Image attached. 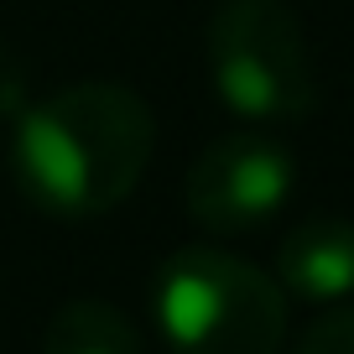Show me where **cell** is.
Wrapping results in <instances>:
<instances>
[{"label": "cell", "instance_id": "1", "mask_svg": "<svg viewBox=\"0 0 354 354\" xmlns=\"http://www.w3.org/2000/svg\"><path fill=\"white\" fill-rule=\"evenodd\" d=\"M156 146V120L125 84H68L11 120L21 193L57 219H94L136 193Z\"/></svg>", "mask_w": 354, "mask_h": 354}, {"label": "cell", "instance_id": "2", "mask_svg": "<svg viewBox=\"0 0 354 354\" xmlns=\"http://www.w3.org/2000/svg\"><path fill=\"white\" fill-rule=\"evenodd\" d=\"M151 302L172 354H277L287 339L281 281L219 245L167 255Z\"/></svg>", "mask_w": 354, "mask_h": 354}, {"label": "cell", "instance_id": "3", "mask_svg": "<svg viewBox=\"0 0 354 354\" xmlns=\"http://www.w3.org/2000/svg\"><path fill=\"white\" fill-rule=\"evenodd\" d=\"M209 68L219 100L261 125L302 120L318 100L308 37L287 0H224L209 21Z\"/></svg>", "mask_w": 354, "mask_h": 354}, {"label": "cell", "instance_id": "4", "mask_svg": "<svg viewBox=\"0 0 354 354\" xmlns=\"http://www.w3.org/2000/svg\"><path fill=\"white\" fill-rule=\"evenodd\" d=\"M292 156L266 136H224L188 172V214L209 234L261 230L292 193Z\"/></svg>", "mask_w": 354, "mask_h": 354}, {"label": "cell", "instance_id": "5", "mask_svg": "<svg viewBox=\"0 0 354 354\" xmlns=\"http://www.w3.org/2000/svg\"><path fill=\"white\" fill-rule=\"evenodd\" d=\"M281 292L308 302H344L354 292V224L339 214L308 219L277 250Z\"/></svg>", "mask_w": 354, "mask_h": 354}, {"label": "cell", "instance_id": "6", "mask_svg": "<svg viewBox=\"0 0 354 354\" xmlns=\"http://www.w3.org/2000/svg\"><path fill=\"white\" fill-rule=\"evenodd\" d=\"M42 354H146L141 328L100 297L63 302L42 333Z\"/></svg>", "mask_w": 354, "mask_h": 354}, {"label": "cell", "instance_id": "7", "mask_svg": "<svg viewBox=\"0 0 354 354\" xmlns=\"http://www.w3.org/2000/svg\"><path fill=\"white\" fill-rule=\"evenodd\" d=\"M297 354H354V308H333L297 339Z\"/></svg>", "mask_w": 354, "mask_h": 354}, {"label": "cell", "instance_id": "8", "mask_svg": "<svg viewBox=\"0 0 354 354\" xmlns=\"http://www.w3.org/2000/svg\"><path fill=\"white\" fill-rule=\"evenodd\" d=\"M26 104H32V78H26V63L0 42V120L11 125Z\"/></svg>", "mask_w": 354, "mask_h": 354}]
</instances>
